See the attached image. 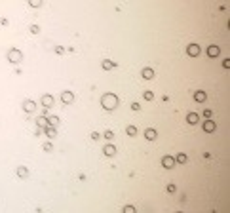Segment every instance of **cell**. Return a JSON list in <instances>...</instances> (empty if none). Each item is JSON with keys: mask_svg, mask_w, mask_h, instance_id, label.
I'll return each instance as SVG.
<instances>
[{"mask_svg": "<svg viewBox=\"0 0 230 213\" xmlns=\"http://www.w3.org/2000/svg\"><path fill=\"white\" fill-rule=\"evenodd\" d=\"M46 133H48L50 137H55V129L53 128H46Z\"/></svg>", "mask_w": 230, "mask_h": 213, "instance_id": "26", "label": "cell"}, {"mask_svg": "<svg viewBox=\"0 0 230 213\" xmlns=\"http://www.w3.org/2000/svg\"><path fill=\"white\" fill-rule=\"evenodd\" d=\"M198 120H200V116H198L196 112H188V114H187V122H188V124H198Z\"/></svg>", "mask_w": 230, "mask_h": 213, "instance_id": "11", "label": "cell"}, {"mask_svg": "<svg viewBox=\"0 0 230 213\" xmlns=\"http://www.w3.org/2000/svg\"><path fill=\"white\" fill-rule=\"evenodd\" d=\"M31 6H32V8H38V6H40V2H38V0H32Z\"/></svg>", "mask_w": 230, "mask_h": 213, "instance_id": "31", "label": "cell"}, {"mask_svg": "<svg viewBox=\"0 0 230 213\" xmlns=\"http://www.w3.org/2000/svg\"><path fill=\"white\" fill-rule=\"evenodd\" d=\"M34 109H36L34 101H25V103H23V110H25V112H32Z\"/></svg>", "mask_w": 230, "mask_h": 213, "instance_id": "10", "label": "cell"}, {"mask_svg": "<svg viewBox=\"0 0 230 213\" xmlns=\"http://www.w3.org/2000/svg\"><path fill=\"white\" fill-rule=\"evenodd\" d=\"M114 67H116V63H114V61H110V59H105L103 61V68L108 70V68H114Z\"/></svg>", "mask_w": 230, "mask_h": 213, "instance_id": "18", "label": "cell"}, {"mask_svg": "<svg viewBox=\"0 0 230 213\" xmlns=\"http://www.w3.org/2000/svg\"><path fill=\"white\" fill-rule=\"evenodd\" d=\"M219 53H221L219 46H209V48H208V55H209V57H217Z\"/></svg>", "mask_w": 230, "mask_h": 213, "instance_id": "13", "label": "cell"}, {"mask_svg": "<svg viewBox=\"0 0 230 213\" xmlns=\"http://www.w3.org/2000/svg\"><path fill=\"white\" fill-rule=\"evenodd\" d=\"M61 101L67 103V105L72 103V101H74V93H72V91H63V93H61Z\"/></svg>", "mask_w": 230, "mask_h": 213, "instance_id": "4", "label": "cell"}, {"mask_svg": "<svg viewBox=\"0 0 230 213\" xmlns=\"http://www.w3.org/2000/svg\"><path fill=\"white\" fill-rule=\"evenodd\" d=\"M215 128H217V126H215L213 120H205V122H203V131L209 133V131H215Z\"/></svg>", "mask_w": 230, "mask_h": 213, "instance_id": "8", "label": "cell"}, {"mask_svg": "<svg viewBox=\"0 0 230 213\" xmlns=\"http://www.w3.org/2000/svg\"><path fill=\"white\" fill-rule=\"evenodd\" d=\"M103 152H105L107 156H114V154H116V147H114V145H105Z\"/></svg>", "mask_w": 230, "mask_h": 213, "instance_id": "14", "label": "cell"}, {"mask_svg": "<svg viewBox=\"0 0 230 213\" xmlns=\"http://www.w3.org/2000/svg\"><path fill=\"white\" fill-rule=\"evenodd\" d=\"M118 103H120V99H118V95H114V93H105V95L101 97V105L107 110H114L118 107Z\"/></svg>", "mask_w": 230, "mask_h": 213, "instance_id": "1", "label": "cell"}, {"mask_svg": "<svg viewBox=\"0 0 230 213\" xmlns=\"http://www.w3.org/2000/svg\"><path fill=\"white\" fill-rule=\"evenodd\" d=\"M145 137H147L148 141H154V139L158 137V133H156V129H152V128H148V129H145Z\"/></svg>", "mask_w": 230, "mask_h": 213, "instance_id": "12", "label": "cell"}, {"mask_svg": "<svg viewBox=\"0 0 230 213\" xmlns=\"http://www.w3.org/2000/svg\"><path fill=\"white\" fill-rule=\"evenodd\" d=\"M17 175L21 179H25V177H29V170L25 168V165H19V168H17Z\"/></svg>", "mask_w": 230, "mask_h": 213, "instance_id": "15", "label": "cell"}, {"mask_svg": "<svg viewBox=\"0 0 230 213\" xmlns=\"http://www.w3.org/2000/svg\"><path fill=\"white\" fill-rule=\"evenodd\" d=\"M194 99H196L198 103H203L205 99H208V93H205V91H202V89H200V91H196V93H194Z\"/></svg>", "mask_w": 230, "mask_h": 213, "instance_id": "9", "label": "cell"}, {"mask_svg": "<svg viewBox=\"0 0 230 213\" xmlns=\"http://www.w3.org/2000/svg\"><path fill=\"white\" fill-rule=\"evenodd\" d=\"M48 126H59V118L57 116H50L48 118Z\"/></svg>", "mask_w": 230, "mask_h": 213, "instance_id": "19", "label": "cell"}, {"mask_svg": "<svg viewBox=\"0 0 230 213\" xmlns=\"http://www.w3.org/2000/svg\"><path fill=\"white\" fill-rule=\"evenodd\" d=\"M36 124L40 126V128H48V118H46V116H40V118H36Z\"/></svg>", "mask_w": 230, "mask_h": 213, "instance_id": "16", "label": "cell"}, {"mask_svg": "<svg viewBox=\"0 0 230 213\" xmlns=\"http://www.w3.org/2000/svg\"><path fill=\"white\" fill-rule=\"evenodd\" d=\"M40 101H42V107H44V109H50V107L53 105V97H52V95H48V93H46V95H42V99H40Z\"/></svg>", "mask_w": 230, "mask_h": 213, "instance_id": "5", "label": "cell"}, {"mask_svg": "<svg viewBox=\"0 0 230 213\" xmlns=\"http://www.w3.org/2000/svg\"><path fill=\"white\" fill-rule=\"evenodd\" d=\"M112 137H114V133H112L110 129H107V131H105V139H112Z\"/></svg>", "mask_w": 230, "mask_h": 213, "instance_id": "27", "label": "cell"}, {"mask_svg": "<svg viewBox=\"0 0 230 213\" xmlns=\"http://www.w3.org/2000/svg\"><path fill=\"white\" fill-rule=\"evenodd\" d=\"M29 31H31L32 34H38V33H40V27H38V25H31V29H29Z\"/></svg>", "mask_w": 230, "mask_h": 213, "instance_id": "22", "label": "cell"}, {"mask_svg": "<svg viewBox=\"0 0 230 213\" xmlns=\"http://www.w3.org/2000/svg\"><path fill=\"white\" fill-rule=\"evenodd\" d=\"M131 109H133V110H139L141 107H139V103H131Z\"/></svg>", "mask_w": 230, "mask_h": 213, "instance_id": "29", "label": "cell"}, {"mask_svg": "<svg viewBox=\"0 0 230 213\" xmlns=\"http://www.w3.org/2000/svg\"><path fill=\"white\" fill-rule=\"evenodd\" d=\"M222 67L228 68V67H230V59H224V61H222Z\"/></svg>", "mask_w": 230, "mask_h": 213, "instance_id": "28", "label": "cell"}, {"mask_svg": "<svg viewBox=\"0 0 230 213\" xmlns=\"http://www.w3.org/2000/svg\"><path fill=\"white\" fill-rule=\"evenodd\" d=\"M52 149H53V145L50 143V141H46V143H44V150H46V152H50Z\"/></svg>", "mask_w": 230, "mask_h": 213, "instance_id": "21", "label": "cell"}, {"mask_svg": "<svg viewBox=\"0 0 230 213\" xmlns=\"http://www.w3.org/2000/svg\"><path fill=\"white\" fill-rule=\"evenodd\" d=\"M211 114H213V112H211V109H205V110H203V116L208 118V120H211Z\"/></svg>", "mask_w": 230, "mask_h": 213, "instance_id": "25", "label": "cell"}, {"mask_svg": "<svg viewBox=\"0 0 230 213\" xmlns=\"http://www.w3.org/2000/svg\"><path fill=\"white\" fill-rule=\"evenodd\" d=\"M168 192H175V185H168Z\"/></svg>", "mask_w": 230, "mask_h": 213, "instance_id": "30", "label": "cell"}, {"mask_svg": "<svg viewBox=\"0 0 230 213\" xmlns=\"http://www.w3.org/2000/svg\"><path fill=\"white\" fill-rule=\"evenodd\" d=\"M162 165H164L166 170H173V165H175L173 156H164V158H162Z\"/></svg>", "mask_w": 230, "mask_h": 213, "instance_id": "3", "label": "cell"}, {"mask_svg": "<svg viewBox=\"0 0 230 213\" xmlns=\"http://www.w3.org/2000/svg\"><path fill=\"white\" fill-rule=\"evenodd\" d=\"M8 59H10V63H21V61H23V53L13 48V50L8 52Z\"/></svg>", "mask_w": 230, "mask_h": 213, "instance_id": "2", "label": "cell"}, {"mask_svg": "<svg viewBox=\"0 0 230 213\" xmlns=\"http://www.w3.org/2000/svg\"><path fill=\"white\" fill-rule=\"evenodd\" d=\"M122 213H135V207H133V205H126Z\"/></svg>", "mask_w": 230, "mask_h": 213, "instance_id": "23", "label": "cell"}, {"mask_svg": "<svg viewBox=\"0 0 230 213\" xmlns=\"http://www.w3.org/2000/svg\"><path fill=\"white\" fill-rule=\"evenodd\" d=\"M173 160H175L177 164H187V160H188V156H187V154H182V152H181V154H177V156H175Z\"/></svg>", "mask_w": 230, "mask_h": 213, "instance_id": "17", "label": "cell"}, {"mask_svg": "<svg viewBox=\"0 0 230 213\" xmlns=\"http://www.w3.org/2000/svg\"><path fill=\"white\" fill-rule=\"evenodd\" d=\"M145 99H147V101H152V99H154V93H152V91H145Z\"/></svg>", "mask_w": 230, "mask_h": 213, "instance_id": "24", "label": "cell"}, {"mask_svg": "<svg viewBox=\"0 0 230 213\" xmlns=\"http://www.w3.org/2000/svg\"><path fill=\"white\" fill-rule=\"evenodd\" d=\"M187 53H188L190 57H196V55L200 53V46H198V44H190L188 48H187Z\"/></svg>", "mask_w": 230, "mask_h": 213, "instance_id": "6", "label": "cell"}, {"mask_svg": "<svg viewBox=\"0 0 230 213\" xmlns=\"http://www.w3.org/2000/svg\"><path fill=\"white\" fill-rule=\"evenodd\" d=\"M126 133H128L129 137H133V135H137V128H135V126H128V128H126Z\"/></svg>", "mask_w": 230, "mask_h": 213, "instance_id": "20", "label": "cell"}, {"mask_svg": "<svg viewBox=\"0 0 230 213\" xmlns=\"http://www.w3.org/2000/svg\"><path fill=\"white\" fill-rule=\"evenodd\" d=\"M141 74H143L145 80H152V78H154V70H152L150 67H145V68L141 70Z\"/></svg>", "mask_w": 230, "mask_h": 213, "instance_id": "7", "label": "cell"}]
</instances>
